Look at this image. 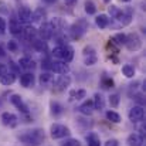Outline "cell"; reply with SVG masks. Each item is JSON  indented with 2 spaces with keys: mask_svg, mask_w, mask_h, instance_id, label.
Returning <instances> with one entry per match:
<instances>
[{
  "mask_svg": "<svg viewBox=\"0 0 146 146\" xmlns=\"http://www.w3.org/2000/svg\"><path fill=\"white\" fill-rule=\"evenodd\" d=\"M74 58V48L68 44H62V55H61V61L70 62Z\"/></svg>",
  "mask_w": 146,
  "mask_h": 146,
  "instance_id": "cell-16",
  "label": "cell"
},
{
  "mask_svg": "<svg viewBox=\"0 0 146 146\" xmlns=\"http://www.w3.org/2000/svg\"><path fill=\"white\" fill-rule=\"evenodd\" d=\"M143 136L138 135V133H131L126 139V143L129 146H142L143 145Z\"/></svg>",
  "mask_w": 146,
  "mask_h": 146,
  "instance_id": "cell-17",
  "label": "cell"
},
{
  "mask_svg": "<svg viewBox=\"0 0 146 146\" xmlns=\"http://www.w3.org/2000/svg\"><path fill=\"white\" fill-rule=\"evenodd\" d=\"M40 82H41V85H46L48 82H52V75L50 72H43L40 75Z\"/></svg>",
  "mask_w": 146,
  "mask_h": 146,
  "instance_id": "cell-34",
  "label": "cell"
},
{
  "mask_svg": "<svg viewBox=\"0 0 146 146\" xmlns=\"http://www.w3.org/2000/svg\"><path fill=\"white\" fill-rule=\"evenodd\" d=\"M84 7H85L87 14H90V16H92V14L97 13V6H95V3L92 0H87L85 4H84Z\"/></svg>",
  "mask_w": 146,
  "mask_h": 146,
  "instance_id": "cell-30",
  "label": "cell"
},
{
  "mask_svg": "<svg viewBox=\"0 0 146 146\" xmlns=\"http://www.w3.org/2000/svg\"><path fill=\"white\" fill-rule=\"evenodd\" d=\"M95 23H97V26L99 29H106L109 26V17L106 14H99L95 19Z\"/></svg>",
  "mask_w": 146,
  "mask_h": 146,
  "instance_id": "cell-24",
  "label": "cell"
},
{
  "mask_svg": "<svg viewBox=\"0 0 146 146\" xmlns=\"http://www.w3.org/2000/svg\"><path fill=\"white\" fill-rule=\"evenodd\" d=\"M31 9L29 7V6H21L20 9H19V11H17V20L20 21V23H29L30 20H31Z\"/></svg>",
  "mask_w": 146,
  "mask_h": 146,
  "instance_id": "cell-9",
  "label": "cell"
},
{
  "mask_svg": "<svg viewBox=\"0 0 146 146\" xmlns=\"http://www.w3.org/2000/svg\"><path fill=\"white\" fill-rule=\"evenodd\" d=\"M20 84L24 87V88H31L34 85V75L31 72H26V74H21L20 77Z\"/></svg>",
  "mask_w": 146,
  "mask_h": 146,
  "instance_id": "cell-15",
  "label": "cell"
},
{
  "mask_svg": "<svg viewBox=\"0 0 146 146\" xmlns=\"http://www.w3.org/2000/svg\"><path fill=\"white\" fill-rule=\"evenodd\" d=\"M132 17H133V16H132V10L129 9V10H126L125 13L122 11V14L119 16L118 20H119V23H121L122 26H128V24L132 21Z\"/></svg>",
  "mask_w": 146,
  "mask_h": 146,
  "instance_id": "cell-22",
  "label": "cell"
},
{
  "mask_svg": "<svg viewBox=\"0 0 146 146\" xmlns=\"http://www.w3.org/2000/svg\"><path fill=\"white\" fill-rule=\"evenodd\" d=\"M106 119L111 121V122H113V123H119L121 122V116L115 111H108L106 112Z\"/></svg>",
  "mask_w": 146,
  "mask_h": 146,
  "instance_id": "cell-33",
  "label": "cell"
},
{
  "mask_svg": "<svg viewBox=\"0 0 146 146\" xmlns=\"http://www.w3.org/2000/svg\"><path fill=\"white\" fill-rule=\"evenodd\" d=\"M108 11H109V16H111L112 19H116V20H118V19H119V16L122 14V10H121L119 7L113 6V4L108 7Z\"/></svg>",
  "mask_w": 146,
  "mask_h": 146,
  "instance_id": "cell-31",
  "label": "cell"
},
{
  "mask_svg": "<svg viewBox=\"0 0 146 146\" xmlns=\"http://www.w3.org/2000/svg\"><path fill=\"white\" fill-rule=\"evenodd\" d=\"M92 104H94V109H97V111H104V108H105V98L102 97V94L97 92V94L94 95Z\"/></svg>",
  "mask_w": 146,
  "mask_h": 146,
  "instance_id": "cell-19",
  "label": "cell"
},
{
  "mask_svg": "<svg viewBox=\"0 0 146 146\" xmlns=\"http://www.w3.org/2000/svg\"><path fill=\"white\" fill-rule=\"evenodd\" d=\"M0 82H1V85H6V87L14 84V82H16V74L7 71L3 77H0Z\"/></svg>",
  "mask_w": 146,
  "mask_h": 146,
  "instance_id": "cell-20",
  "label": "cell"
},
{
  "mask_svg": "<svg viewBox=\"0 0 146 146\" xmlns=\"http://www.w3.org/2000/svg\"><path fill=\"white\" fill-rule=\"evenodd\" d=\"M4 55H6V51H4V50H3V47L0 46V57H4Z\"/></svg>",
  "mask_w": 146,
  "mask_h": 146,
  "instance_id": "cell-46",
  "label": "cell"
},
{
  "mask_svg": "<svg viewBox=\"0 0 146 146\" xmlns=\"http://www.w3.org/2000/svg\"><path fill=\"white\" fill-rule=\"evenodd\" d=\"M7 47H9V51H11V52H16V51L19 50V44H17V41H14V40H10V41L7 43Z\"/></svg>",
  "mask_w": 146,
  "mask_h": 146,
  "instance_id": "cell-40",
  "label": "cell"
},
{
  "mask_svg": "<svg viewBox=\"0 0 146 146\" xmlns=\"http://www.w3.org/2000/svg\"><path fill=\"white\" fill-rule=\"evenodd\" d=\"M87 30H88V23L85 21V20H78L75 24H72L71 26V36H72V38H81L85 33H87Z\"/></svg>",
  "mask_w": 146,
  "mask_h": 146,
  "instance_id": "cell-3",
  "label": "cell"
},
{
  "mask_svg": "<svg viewBox=\"0 0 146 146\" xmlns=\"http://www.w3.org/2000/svg\"><path fill=\"white\" fill-rule=\"evenodd\" d=\"M65 1V4H68V6H74L75 3H77V0H64Z\"/></svg>",
  "mask_w": 146,
  "mask_h": 146,
  "instance_id": "cell-45",
  "label": "cell"
},
{
  "mask_svg": "<svg viewBox=\"0 0 146 146\" xmlns=\"http://www.w3.org/2000/svg\"><path fill=\"white\" fill-rule=\"evenodd\" d=\"M78 111L82 113V115H85V116H90V115H92L94 113V104H92V101L91 99H88V101H85L84 104H81L80 105V108H78Z\"/></svg>",
  "mask_w": 146,
  "mask_h": 146,
  "instance_id": "cell-12",
  "label": "cell"
},
{
  "mask_svg": "<svg viewBox=\"0 0 146 146\" xmlns=\"http://www.w3.org/2000/svg\"><path fill=\"white\" fill-rule=\"evenodd\" d=\"M19 141L26 146H40L44 142V132L41 129L26 131L19 136Z\"/></svg>",
  "mask_w": 146,
  "mask_h": 146,
  "instance_id": "cell-1",
  "label": "cell"
},
{
  "mask_svg": "<svg viewBox=\"0 0 146 146\" xmlns=\"http://www.w3.org/2000/svg\"><path fill=\"white\" fill-rule=\"evenodd\" d=\"M70 84H71V77L67 75V74H62V75H60L57 80H54V88H55L57 91H64V90H67V88L70 87Z\"/></svg>",
  "mask_w": 146,
  "mask_h": 146,
  "instance_id": "cell-7",
  "label": "cell"
},
{
  "mask_svg": "<svg viewBox=\"0 0 146 146\" xmlns=\"http://www.w3.org/2000/svg\"><path fill=\"white\" fill-rule=\"evenodd\" d=\"M136 132H138V135H141V136H143L145 138V123H143V121H141V122H136Z\"/></svg>",
  "mask_w": 146,
  "mask_h": 146,
  "instance_id": "cell-39",
  "label": "cell"
},
{
  "mask_svg": "<svg viewBox=\"0 0 146 146\" xmlns=\"http://www.w3.org/2000/svg\"><path fill=\"white\" fill-rule=\"evenodd\" d=\"M7 71H9V70H7V67H6L4 64H0V77H3Z\"/></svg>",
  "mask_w": 146,
  "mask_h": 146,
  "instance_id": "cell-44",
  "label": "cell"
},
{
  "mask_svg": "<svg viewBox=\"0 0 146 146\" xmlns=\"http://www.w3.org/2000/svg\"><path fill=\"white\" fill-rule=\"evenodd\" d=\"M122 74L126 77V78H133L135 77V67L131 65V64H125L122 67Z\"/></svg>",
  "mask_w": 146,
  "mask_h": 146,
  "instance_id": "cell-26",
  "label": "cell"
},
{
  "mask_svg": "<svg viewBox=\"0 0 146 146\" xmlns=\"http://www.w3.org/2000/svg\"><path fill=\"white\" fill-rule=\"evenodd\" d=\"M21 34L24 36L26 40H34V37H36V34H37V30H36L33 26H27L26 29H23Z\"/></svg>",
  "mask_w": 146,
  "mask_h": 146,
  "instance_id": "cell-23",
  "label": "cell"
},
{
  "mask_svg": "<svg viewBox=\"0 0 146 146\" xmlns=\"http://www.w3.org/2000/svg\"><path fill=\"white\" fill-rule=\"evenodd\" d=\"M62 112H64L62 105H60L58 102H52V104H51V113H52L54 116H60Z\"/></svg>",
  "mask_w": 146,
  "mask_h": 146,
  "instance_id": "cell-32",
  "label": "cell"
},
{
  "mask_svg": "<svg viewBox=\"0 0 146 146\" xmlns=\"http://www.w3.org/2000/svg\"><path fill=\"white\" fill-rule=\"evenodd\" d=\"M50 70L54 71L55 74L62 75V74H68V72H70V65H68V62L61 61V60H60V61H51Z\"/></svg>",
  "mask_w": 146,
  "mask_h": 146,
  "instance_id": "cell-6",
  "label": "cell"
},
{
  "mask_svg": "<svg viewBox=\"0 0 146 146\" xmlns=\"http://www.w3.org/2000/svg\"><path fill=\"white\" fill-rule=\"evenodd\" d=\"M70 129L65 126V125H61V123H54L51 125L50 128V135L52 139H62L65 136H70Z\"/></svg>",
  "mask_w": 146,
  "mask_h": 146,
  "instance_id": "cell-2",
  "label": "cell"
},
{
  "mask_svg": "<svg viewBox=\"0 0 146 146\" xmlns=\"http://www.w3.org/2000/svg\"><path fill=\"white\" fill-rule=\"evenodd\" d=\"M10 102L17 108V109H20L23 113H27L29 112V108H27V105L23 102V99H21V97L20 95H17V94H14V95H11L10 97Z\"/></svg>",
  "mask_w": 146,
  "mask_h": 146,
  "instance_id": "cell-11",
  "label": "cell"
},
{
  "mask_svg": "<svg viewBox=\"0 0 146 146\" xmlns=\"http://www.w3.org/2000/svg\"><path fill=\"white\" fill-rule=\"evenodd\" d=\"M19 67H21L24 70H33V68H36V62L30 57H21L19 60Z\"/></svg>",
  "mask_w": 146,
  "mask_h": 146,
  "instance_id": "cell-18",
  "label": "cell"
},
{
  "mask_svg": "<svg viewBox=\"0 0 146 146\" xmlns=\"http://www.w3.org/2000/svg\"><path fill=\"white\" fill-rule=\"evenodd\" d=\"M37 33L40 34L41 40H50V38L54 36V30H52V27H51L50 21L48 23H43V24H41V27H40V30H38Z\"/></svg>",
  "mask_w": 146,
  "mask_h": 146,
  "instance_id": "cell-10",
  "label": "cell"
},
{
  "mask_svg": "<svg viewBox=\"0 0 146 146\" xmlns=\"http://www.w3.org/2000/svg\"><path fill=\"white\" fill-rule=\"evenodd\" d=\"M121 1H123V3H129V1H132V0H121Z\"/></svg>",
  "mask_w": 146,
  "mask_h": 146,
  "instance_id": "cell-48",
  "label": "cell"
},
{
  "mask_svg": "<svg viewBox=\"0 0 146 146\" xmlns=\"http://www.w3.org/2000/svg\"><path fill=\"white\" fill-rule=\"evenodd\" d=\"M87 97V91L85 90H78V91H72L70 94V101H78Z\"/></svg>",
  "mask_w": 146,
  "mask_h": 146,
  "instance_id": "cell-29",
  "label": "cell"
},
{
  "mask_svg": "<svg viewBox=\"0 0 146 146\" xmlns=\"http://www.w3.org/2000/svg\"><path fill=\"white\" fill-rule=\"evenodd\" d=\"M44 1H46V3H48V4H52V3H55L57 0H44Z\"/></svg>",
  "mask_w": 146,
  "mask_h": 146,
  "instance_id": "cell-47",
  "label": "cell"
},
{
  "mask_svg": "<svg viewBox=\"0 0 146 146\" xmlns=\"http://www.w3.org/2000/svg\"><path fill=\"white\" fill-rule=\"evenodd\" d=\"M128 116H129V121H131L132 123H136V122L143 121V118H145V109H143V106H142V105H135V106H132V108L129 109Z\"/></svg>",
  "mask_w": 146,
  "mask_h": 146,
  "instance_id": "cell-4",
  "label": "cell"
},
{
  "mask_svg": "<svg viewBox=\"0 0 146 146\" xmlns=\"http://www.w3.org/2000/svg\"><path fill=\"white\" fill-rule=\"evenodd\" d=\"M33 47L40 52H46L47 51V41L46 40H33Z\"/></svg>",
  "mask_w": 146,
  "mask_h": 146,
  "instance_id": "cell-27",
  "label": "cell"
},
{
  "mask_svg": "<svg viewBox=\"0 0 146 146\" xmlns=\"http://www.w3.org/2000/svg\"><path fill=\"white\" fill-rule=\"evenodd\" d=\"M125 46L128 47L129 51H138V50L142 47V40L139 38V36H138L136 33H132V34L126 36Z\"/></svg>",
  "mask_w": 146,
  "mask_h": 146,
  "instance_id": "cell-5",
  "label": "cell"
},
{
  "mask_svg": "<svg viewBox=\"0 0 146 146\" xmlns=\"http://www.w3.org/2000/svg\"><path fill=\"white\" fill-rule=\"evenodd\" d=\"M61 146H81V142H80L78 139H72V138H70V139H67L65 142H62Z\"/></svg>",
  "mask_w": 146,
  "mask_h": 146,
  "instance_id": "cell-37",
  "label": "cell"
},
{
  "mask_svg": "<svg viewBox=\"0 0 146 146\" xmlns=\"http://www.w3.org/2000/svg\"><path fill=\"white\" fill-rule=\"evenodd\" d=\"M47 17V13L44 9H36L33 13H31V21H43L44 19Z\"/></svg>",
  "mask_w": 146,
  "mask_h": 146,
  "instance_id": "cell-21",
  "label": "cell"
},
{
  "mask_svg": "<svg viewBox=\"0 0 146 146\" xmlns=\"http://www.w3.org/2000/svg\"><path fill=\"white\" fill-rule=\"evenodd\" d=\"M104 146H119V143H118L116 139H108V141L104 143Z\"/></svg>",
  "mask_w": 146,
  "mask_h": 146,
  "instance_id": "cell-43",
  "label": "cell"
},
{
  "mask_svg": "<svg viewBox=\"0 0 146 146\" xmlns=\"http://www.w3.org/2000/svg\"><path fill=\"white\" fill-rule=\"evenodd\" d=\"M87 143L88 146H101V139L95 132H91L87 136Z\"/></svg>",
  "mask_w": 146,
  "mask_h": 146,
  "instance_id": "cell-25",
  "label": "cell"
},
{
  "mask_svg": "<svg viewBox=\"0 0 146 146\" xmlns=\"http://www.w3.org/2000/svg\"><path fill=\"white\" fill-rule=\"evenodd\" d=\"M111 43H115L116 46H125V41H126V36L123 33H118L112 37V40H109Z\"/></svg>",
  "mask_w": 146,
  "mask_h": 146,
  "instance_id": "cell-28",
  "label": "cell"
},
{
  "mask_svg": "<svg viewBox=\"0 0 146 146\" xmlns=\"http://www.w3.org/2000/svg\"><path fill=\"white\" fill-rule=\"evenodd\" d=\"M9 31L11 34H21V31H23L21 23L17 19H10L9 20Z\"/></svg>",
  "mask_w": 146,
  "mask_h": 146,
  "instance_id": "cell-14",
  "label": "cell"
},
{
  "mask_svg": "<svg viewBox=\"0 0 146 146\" xmlns=\"http://www.w3.org/2000/svg\"><path fill=\"white\" fill-rule=\"evenodd\" d=\"M6 29H7V23L3 17H0V33H4Z\"/></svg>",
  "mask_w": 146,
  "mask_h": 146,
  "instance_id": "cell-42",
  "label": "cell"
},
{
  "mask_svg": "<svg viewBox=\"0 0 146 146\" xmlns=\"http://www.w3.org/2000/svg\"><path fill=\"white\" fill-rule=\"evenodd\" d=\"M97 61H98L97 54H90V55H85V60H84L85 65H94V64H97Z\"/></svg>",
  "mask_w": 146,
  "mask_h": 146,
  "instance_id": "cell-35",
  "label": "cell"
},
{
  "mask_svg": "<svg viewBox=\"0 0 146 146\" xmlns=\"http://www.w3.org/2000/svg\"><path fill=\"white\" fill-rule=\"evenodd\" d=\"M51 54H52V55H54L55 58L61 60V55H62V44H61V46H57V47H54Z\"/></svg>",
  "mask_w": 146,
  "mask_h": 146,
  "instance_id": "cell-38",
  "label": "cell"
},
{
  "mask_svg": "<svg viewBox=\"0 0 146 146\" xmlns=\"http://www.w3.org/2000/svg\"><path fill=\"white\" fill-rule=\"evenodd\" d=\"M50 24H51L54 33H55V31H62V30H65V27H67V21L62 20V19H60V17H54V19L50 21Z\"/></svg>",
  "mask_w": 146,
  "mask_h": 146,
  "instance_id": "cell-13",
  "label": "cell"
},
{
  "mask_svg": "<svg viewBox=\"0 0 146 146\" xmlns=\"http://www.w3.org/2000/svg\"><path fill=\"white\" fill-rule=\"evenodd\" d=\"M119 102H121L119 94H112V95L109 97V105H111L112 108H116V106L119 105Z\"/></svg>",
  "mask_w": 146,
  "mask_h": 146,
  "instance_id": "cell-36",
  "label": "cell"
},
{
  "mask_svg": "<svg viewBox=\"0 0 146 146\" xmlns=\"http://www.w3.org/2000/svg\"><path fill=\"white\" fill-rule=\"evenodd\" d=\"M102 87L106 88V90H108V88H112V87H113V81H112L111 78H104V80H102Z\"/></svg>",
  "mask_w": 146,
  "mask_h": 146,
  "instance_id": "cell-41",
  "label": "cell"
},
{
  "mask_svg": "<svg viewBox=\"0 0 146 146\" xmlns=\"http://www.w3.org/2000/svg\"><path fill=\"white\" fill-rule=\"evenodd\" d=\"M1 123L7 128H16L19 125V118L11 112H3L1 113Z\"/></svg>",
  "mask_w": 146,
  "mask_h": 146,
  "instance_id": "cell-8",
  "label": "cell"
},
{
  "mask_svg": "<svg viewBox=\"0 0 146 146\" xmlns=\"http://www.w3.org/2000/svg\"><path fill=\"white\" fill-rule=\"evenodd\" d=\"M104 1H105V3H108V1H109V0H104Z\"/></svg>",
  "mask_w": 146,
  "mask_h": 146,
  "instance_id": "cell-49",
  "label": "cell"
}]
</instances>
